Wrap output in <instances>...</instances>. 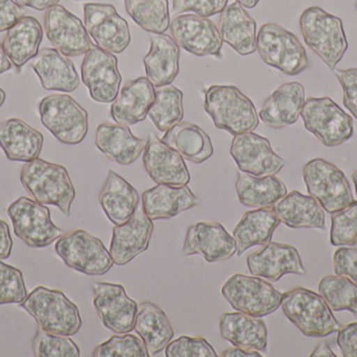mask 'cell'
Listing matches in <instances>:
<instances>
[{
	"mask_svg": "<svg viewBox=\"0 0 357 357\" xmlns=\"http://www.w3.org/2000/svg\"><path fill=\"white\" fill-rule=\"evenodd\" d=\"M41 132L18 117L0 123V148L10 161L29 163L39 159L43 148Z\"/></svg>",
	"mask_w": 357,
	"mask_h": 357,
	"instance_id": "484cf974",
	"label": "cell"
},
{
	"mask_svg": "<svg viewBox=\"0 0 357 357\" xmlns=\"http://www.w3.org/2000/svg\"><path fill=\"white\" fill-rule=\"evenodd\" d=\"M146 143L132 133L129 126L102 123L96 134V146L108 159L121 166L135 163L144 152Z\"/></svg>",
	"mask_w": 357,
	"mask_h": 357,
	"instance_id": "f1b7e54d",
	"label": "cell"
},
{
	"mask_svg": "<svg viewBox=\"0 0 357 357\" xmlns=\"http://www.w3.org/2000/svg\"><path fill=\"white\" fill-rule=\"evenodd\" d=\"M151 48L144 58L146 78L157 88L171 85L180 71V48L167 34H152Z\"/></svg>",
	"mask_w": 357,
	"mask_h": 357,
	"instance_id": "f546056e",
	"label": "cell"
},
{
	"mask_svg": "<svg viewBox=\"0 0 357 357\" xmlns=\"http://www.w3.org/2000/svg\"><path fill=\"white\" fill-rule=\"evenodd\" d=\"M6 92H4V90L2 89V88H0V107H1L2 105L4 104V102H6Z\"/></svg>",
	"mask_w": 357,
	"mask_h": 357,
	"instance_id": "91938a15",
	"label": "cell"
},
{
	"mask_svg": "<svg viewBox=\"0 0 357 357\" xmlns=\"http://www.w3.org/2000/svg\"><path fill=\"white\" fill-rule=\"evenodd\" d=\"M98 201L108 219L115 226L125 224L139 207V193L113 170H109Z\"/></svg>",
	"mask_w": 357,
	"mask_h": 357,
	"instance_id": "4dcf8cb0",
	"label": "cell"
},
{
	"mask_svg": "<svg viewBox=\"0 0 357 357\" xmlns=\"http://www.w3.org/2000/svg\"><path fill=\"white\" fill-rule=\"evenodd\" d=\"M26 297L22 272L0 261V305L20 304Z\"/></svg>",
	"mask_w": 357,
	"mask_h": 357,
	"instance_id": "f6af8a7d",
	"label": "cell"
},
{
	"mask_svg": "<svg viewBox=\"0 0 357 357\" xmlns=\"http://www.w3.org/2000/svg\"><path fill=\"white\" fill-rule=\"evenodd\" d=\"M229 0H173V14L193 12L199 16L209 17L220 14L228 6Z\"/></svg>",
	"mask_w": 357,
	"mask_h": 357,
	"instance_id": "7dc6e473",
	"label": "cell"
},
{
	"mask_svg": "<svg viewBox=\"0 0 357 357\" xmlns=\"http://www.w3.org/2000/svg\"><path fill=\"white\" fill-rule=\"evenodd\" d=\"M43 40V29L38 19L23 16L6 31L2 46L10 63L18 71L33 60Z\"/></svg>",
	"mask_w": 357,
	"mask_h": 357,
	"instance_id": "1f68e13d",
	"label": "cell"
},
{
	"mask_svg": "<svg viewBox=\"0 0 357 357\" xmlns=\"http://www.w3.org/2000/svg\"><path fill=\"white\" fill-rule=\"evenodd\" d=\"M301 117L305 129L324 146H340L354 136V119L327 96L305 100Z\"/></svg>",
	"mask_w": 357,
	"mask_h": 357,
	"instance_id": "30bf717a",
	"label": "cell"
},
{
	"mask_svg": "<svg viewBox=\"0 0 357 357\" xmlns=\"http://www.w3.org/2000/svg\"><path fill=\"white\" fill-rule=\"evenodd\" d=\"M335 73L343 88L344 106L357 119V68L335 69Z\"/></svg>",
	"mask_w": 357,
	"mask_h": 357,
	"instance_id": "c3c4849f",
	"label": "cell"
},
{
	"mask_svg": "<svg viewBox=\"0 0 357 357\" xmlns=\"http://www.w3.org/2000/svg\"><path fill=\"white\" fill-rule=\"evenodd\" d=\"M337 344L342 356L357 357V323H350L337 330Z\"/></svg>",
	"mask_w": 357,
	"mask_h": 357,
	"instance_id": "f907efd6",
	"label": "cell"
},
{
	"mask_svg": "<svg viewBox=\"0 0 357 357\" xmlns=\"http://www.w3.org/2000/svg\"><path fill=\"white\" fill-rule=\"evenodd\" d=\"M156 90L146 77L127 82L111 105L110 113L117 124L132 126L144 121L155 101Z\"/></svg>",
	"mask_w": 357,
	"mask_h": 357,
	"instance_id": "603a6c76",
	"label": "cell"
},
{
	"mask_svg": "<svg viewBox=\"0 0 357 357\" xmlns=\"http://www.w3.org/2000/svg\"><path fill=\"white\" fill-rule=\"evenodd\" d=\"M44 29L50 43L64 56L85 54L93 45L81 19L60 4L46 10Z\"/></svg>",
	"mask_w": 357,
	"mask_h": 357,
	"instance_id": "ac0fdd59",
	"label": "cell"
},
{
	"mask_svg": "<svg viewBox=\"0 0 357 357\" xmlns=\"http://www.w3.org/2000/svg\"><path fill=\"white\" fill-rule=\"evenodd\" d=\"M237 197L248 207H272L287 194L284 182L275 175L258 176L239 172L235 184Z\"/></svg>",
	"mask_w": 357,
	"mask_h": 357,
	"instance_id": "8d00e7d4",
	"label": "cell"
},
{
	"mask_svg": "<svg viewBox=\"0 0 357 357\" xmlns=\"http://www.w3.org/2000/svg\"><path fill=\"white\" fill-rule=\"evenodd\" d=\"M23 16L22 6H18L15 0H0V33L8 31Z\"/></svg>",
	"mask_w": 357,
	"mask_h": 357,
	"instance_id": "816d5d0a",
	"label": "cell"
},
{
	"mask_svg": "<svg viewBox=\"0 0 357 357\" xmlns=\"http://www.w3.org/2000/svg\"><path fill=\"white\" fill-rule=\"evenodd\" d=\"M93 357H149L144 341L136 335L123 333L114 335L98 345L92 354Z\"/></svg>",
	"mask_w": 357,
	"mask_h": 357,
	"instance_id": "ee69618b",
	"label": "cell"
},
{
	"mask_svg": "<svg viewBox=\"0 0 357 357\" xmlns=\"http://www.w3.org/2000/svg\"><path fill=\"white\" fill-rule=\"evenodd\" d=\"M20 182L33 201L44 205H54L66 217L70 216L75 189L64 166L33 159L23 165Z\"/></svg>",
	"mask_w": 357,
	"mask_h": 357,
	"instance_id": "6da1fadb",
	"label": "cell"
},
{
	"mask_svg": "<svg viewBox=\"0 0 357 357\" xmlns=\"http://www.w3.org/2000/svg\"><path fill=\"white\" fill-rule=\"evenodd\" d=\"M280 306L287 320L305 337H326L341 328L322 296L310 289L297 287L282 293Z\"/></svg>",
	"mask_w": 357,
	"mask_h": 357,
	"instance_id": "5b68a950",
	"label": "cell"
},
{
	"mask_svg": "<svg viewBox=\"0 0 357 357\" xmlns=\"http://www.w3.org/2000/svg\"><path fill=\"white\" fill-rule=\"evenodd\" d=\"M222 296L236 312L256 318L274 314L281 305L282 293L257 276L235 274L222 287Z\"/></svg>",
	"mask_w": 357,
	"mask_h": 357,
	"instance_id": "ba28073f",
	"label": "cell"
},
{
	"mask_svg": "<svg viewBox=\"0 0 357 357\" xmlns=\"http://www.w3.org/2000/svg\"><path fill=\"white\" fill-rule=\"evenodd\" d=\"M256 50L266 64L287 75H299L310 64L305 48L297 36L276 23L261 25Z\"/></svg>",
	"mask_w": 357,
	"mask_h": 357,
	"instance_id": "8992f818",
	"label": "cell"
},
{
	"mask_svg": "<svg viewBox=\"0 0 357 357\" xmlns=\"http://www.w3.org/2000/svg\"><path fill=\"white\" fill-rule=\"evenodd\" d=\"M167 357H218L215 350L204 337L182 335L165 348Z\"/></svg>",
	"mask_w": 357,
	"mask_h": 357,
	"instance_id": "bcb514c9",
	"label": "cell"
},
{
	"mask_svg": "<svg viewBox=\"0 0 357 357\" xmlns=\"http://www.w3.org/2000/svg\"><path fill=\"white\" fill-rule=\"evenodd\" d=\"M162 140L193 163H205L214 153L210 136L199 126L187 122H180L165 131Z\"/></svg>",
	"mask_w": 357,
	"mask_h": 357,
	"instance_id": "74e56055",
	"label": "cell"
},
{
	"mask_svg": "<svg viewBox=\"0 0 357 357\" xmlns=\"http://www.w3.org/2000/svg\"><path fill=\"white\" fill-rule=\"evenodd\" d=\"M280 222L289 228L325 230V210L314 197L299 191L287 193L273 207Z\"/></svg>",
	"mask_w": 357,
	"mask_h": 357,
	"instance_id": "836d02e7",
	"label": "cell"
},
{
	"mask_svg": "<svg viewBox=\"0 0 357 357\" xmlns=\"http://www.w3.org/2000/svg\"><path fill=\"white\" fill-rule=\"evenodd\" d=\"M279 224L280 219L273 207H259L245 212L233 230L237 256L241 257L250 247L268 245Z\"/></svg>",
	"mask_w": 357,
	"mask_h": 357,
	"instance_id": "e575fe53",
	"label": "cell"
},
{
	"mask_svg": "<svg viewBox=\"0 0 357 357\" xmlns=\"http://www.w3.org/2000/svg\"><path fill=\"white\" fill-rule=\"evenodd\" d=\"M20 306L47 333L73 337L83 325L79 307L58 289L36 287Z\"/></svg>",
	"mask_w": 357,
	"mask_h": 357,
	"instance_id": "7a4b0ae2",
	"label": "cell"
},
{
	"mask_svg": "<svg viewBox=\"0 0 357 357\" xmlns=\"http://www.w3.org/2000/svg\"><path fill=\"white\" fill-rule=\"evenodd\" d=\"M356 247H357V242H356Z\"/></svg>",
	"mask_w": 357,
	"mask_h": 357,
	"instance_id": "be15d7a7",
	"label": "cell"
},
{
	"mask_svg": "<svg viewBox=\"0 0 357 357\" xmlns=\"http://www.w3.org/2000/svg\"><path fill=\"white\" fill-rule=\"evenodd\" d=\"M220 337L234 347L266 352L268 333L262 318L243 312H225L220 319Z\"/></svg>",
	"mask_w": 357,
	"mask_h": 357,
	"instance_id": "4316f807",
	"label": "cell"
},
{
	"mask_svg": "<svg viewBox=\"0 0 357 357\" xmlns=\"http://www.w3.org/2000/svg\"><path fill=\"white\" fill-rule=\"evenodd\" d=\"M13 249V239L10 237L8 224L0 219V260L10 257Z\"/></svg>",
	"mask_w": 357,
	"mask_h": 357,
	"instance_id": "f5cc1de1",
	"label": "cell"
},
{
	"mask_svg": "<svg viewBox=\"0 0 357 357\" xmlns=\"http://www.w3.org/2000/svg\"><path fill=\"white\" fill-rule=\"evenodd\" d=\"M44 127L64 145H79L89 129L88 112L69 94H50L39 103Z\"/></svg>",
	"mask_w": 357,
	"mask_h": 357,
	"instance_id": "52a82bcc",
	"label": "cell"
},
{
	"mask_svg": "<svg viewBox=\"0 0 357 357\" xmlns=\"http://www.w3.org/2000/svg\"><path fill=\"white\" fill-rule=\"evenodd\" d=\"M204 107L215 127L232 136L253 131L259 125L254 103L234 85L210 86Z\"/></svg>",
	"mask_w": 357,
	"mask_h": 357,
	"instance_id": "277c9868",
	"label": "cell"
},
{
	"mask_svg": "<svg viewBox=\"0 0 357 357\" xmlns=\"http://www.w3.org/2000/svg\"><path fill=\"white\" fill-rule=\"evenodd\" d=\"M303 180L308 194L319 201L329 214L345 209L354 201L345 173L323 159H314L303 168Z\"/></svg>",
	"mask_w": 357,
	"mask_h": 357,
	"instance_id": "8fae6325",
	"label": "cell"
},
{
	"mask_svg": "<svg viewBox=\"0 0 357 357\" xmlns=\"http://www.w3.org/2000/svg\"><path fill=\"white\" fill-rule=\"evenodd\" d=\"M33 354L37 357H79L81 350L75 341L65 335H54L38 329L33 341Z\"/></svg>",
	"mask_w": 357,
	"mask_h": 357,
	"instance_id": "b9f144b4",
	"label": "cell"
},
{
	"mask_svg": "<svg viewBox=\"0 0 357 357\" xmlns=\"http://www.w3.org/2000/svg\"><path fill=\"white\" fill-rule=\"evenodd\" d=\"M319 293L333 312H351L357 318V284L341 276H326L320 281Z\"/></svg>",
	"mask_w": 357,
	"mask_h": 357,
	"instance_id": "60d3db41",
	"label": "cell"
},
{
	"mask_svg": "<svg viewBox=\"0 0 357 357\" xmlns=\"http://www.w3.org/2000/svg\"><path fill=\"white\" fill-rule=\"evenodd\" d=\"M154 232V222L144 209H137L134 215L123 224L113 228L110 253L113 263L125 266L140 254L148 251Z\"/></svg>",
	"mask_w": 357,
	"mask_h": 357,
	"instance_id": "44dd1931",
	"label": "cell"
},
{
	"mask_svg": "<svg viewBox=\"0 0 357 357\" xmlns=\"http://www.w3.org/2000/svg\"><path fill=\"white\" fill-rule=\"evenodd\" d=\"M129 16L142 29L152 34H165L169 29V0H125Z\"/></svg>",
	"mask_w": 357,
	"mask_h": 357,
	"instance_id": "f35d334b",
	"label": "cell"
},
{
	"mask_svg": "<svg viewBox=\"0 0 357 357\" xmlns=\"http://www.w3.org/2000/svg\"><path fill=\"white\" fill-rule=\"evenodd\" d=\"M299 23L308 48L335 71L349 48L342 19L319 6H310L302 13Z\"/></svg>",
	"mask_w": 357,
	"mask_h": 357,
	"instance_id": "3957f363",
	"label": "cell"
},
{
	"mask_svg": "<svg viewBox=\"0 0 357 357\" xmlns=\"http://www.w3.org/2000/svg\"><path fill=\"white\" fill-rule=\"evenodd\" d=\"M237 247L232 235L218 222H197L189 226L183 245V255H201L208 263L231 259Z\"/></svg>",
	"mask_w": 357,
	"mask_h": 357,
	"instance_id": "d6986e66",
	"label": "cell"
},
{
	"mask_svg": "<svg viewBox=\"0 0 357 357\" xmlns=\"http://www.w3.org/2000/svg\"><path fill=\"white\" fill-rule=\"evenodd\" d=\"M356 8H357V2H356Z\"/></svg>",
	"mask_w": 357,
	"mask_h": 357,
	"instance_id": "6125c7cd",
	"label": "cell"
},
{
	"mask_svg": "<svg viewBox=\"0 0 357 357\" xmlns=\"http://www.w3.org/2000/svg\"><path fill=\"white\" fill-rule=\"evenodd\" d=\"M18 6L22 8H31L37 10H45L52 6H56L60 0H15Z\"/></svg>",
	"mask_w": 357,
	"mask_h": 357,
	"instance_id": "db71d44e",
	"label": "cell"
},
{
	"mask_svg": "<svg viewBox=\"0 0 357 357\" xmlns=\"http://www.w3.org/2000/svg\"><path fill=\"white\" fill-rule=\"evenodd\" d=\"M172 37L187 52L195 56L222 58V41L213 21L197 14L178 15L171 24Z\"/></svg>",
	"mask_w": 357,
	"mask_h": 357,
	"instance_id": "2e32d148",
	"label": "cell"
},
{
	"mask_svg": "<svg viewBox=\"0 0 357 357\" xmlns=\"http://www.w3.org/2000/svg\"><path fill=\"white\" fill-rule=\"evenodd\" d=\"M31 66L45 90L73 92L79 86V73L73 61L56 48L40 50Z\"/></svg>",
	"mask_w": 357,
	"mask_h": 357,
	"instance_id": "d4e9b609",
	"label": "cell"
},
{
	"mask_svg": "<svg viewBox=\"0 0 357 357\" xmlns=\"http://www.w3.org/2000/svg\"><path fill=\"white\" fill-rule=\"evenodd\" d=\"M247 265L252 276L272 282H277L285 275H306L301 256L295 247L272 241L248 256Z\"/></svg>",
	"mask_w": 357,
	"mask_h": 357,
	"instance_id": "ffe728a7",
	"label": "cell"
},
{
	"mask_svg": "<svg viewBox=\"0 0 357 357\" xmlns=\"http://www.w3.org/2000/svg\"><path fill=\"white\" fill-rule=\"evenodd\" d=\"M142 209L151 220L171 219L199 205L188 186L158 184L142 193Z\"/></svg>",
	"mask_w": 357,
	"mask_h": 357,
	"instance_id": "83f0119b",
	"label": "cell"
},
{
	"mask_svg": "<svg viewBox=\"0 0 357 357\" xmlns=\"http://www.w3.org/2000/svg\"><path fill=\"white\" fill-rule=\"evenodd\" d=\"M81 71L82 80L92 100L108 104L116 99L123 77L119 60L112 52L92 45L84 57Z\"/></svg>",
	"mask_w": 357,
	"mask_h": 357,
	"instance_id": "9a60e30c",
	"label": "cell"
},
{
	"mask_svg": "<svg viewBox=\"0 0 357 357\" xmlns=\"http://www.w3.org/2000/svg\"><path fill=\"white\" fill-rule=\"evenodd\" d=\"M310 356L312 357H335L337 354H333V350H331V346L328 345V343H322L321 345H319L314 351L310 354Z\"/></svg>",
	"mask_w": 357,
	"mask_h": 357,
	"instance_id": "9f6ffc18",
	"label": "cell"
},
{
	"mask_svg": "<svg viewBox=\"0 0 357 357\" xmlns=\"http://www.w3.org/2000/svg\"><path fill=\"white\" fill-rule=\"evenodd\" d=\"M144 166L157 184L180 187L190 182V173L182 155L155 134H151L144 147Z\"/></svg>",
	"mask_w": 357,
	"mask_h": 357,
	"instance_id": "7402d4cb",
	"label": "cell"
},
{
	"mask_svg": "<svg viewBox=\"0 0 357 357\" xmlns=\"http://www.w3.org/2000/svg\"><path fill=\"white\" fill-rule=\"evenodd\" d=\"M305 102V89L299 82L283 84L275 90L262 105L259 117L273 129L294 125L301 115Z\"/></svg>",
	"mask_w": 357,
	"mask_h": 357,
	"instance_id": "cb8c5ba5",
	"label": "cell"
},
{
	"mask_svg": "<svg viewBox=\"0 0 357 357\" xmlns=\"http://www.w3.org/2000/svg\"><path fill=\"white\" fill-rule=\"evenodd\" d=\"M222 357H262V354L257 350H248L243 348L234 347L224 350L220 354Z\"/></svg>",
	"mask_w": 357,
	"mask_h": 357,
	"instance_id": "11a10c76",
	"label": "cell"
},
{
	"mask_svg": "<svg viewBox=\"0 0 357 357\" xmlns=\"http://www.w3.org/2000/svg\"><path fill=\"white\" fill-rule=\"evenodd\" d=\"M10 68H12V63L6 56L2 43H0V75L6 73V71H10Z\"/></svg>",
	"mask_w": 357,
	"mask_h": 357,
	"instance_id": "6f0895ef",
	"label": "cell"
},
{
	"mask_svg": "<svg viewBox=\"0 0 357 357\" xmlns=\"http://www.w3.org/2000/svg\"><path fill=\"white\" fill-rule=\"evenodd\" d=\"M92 289L93 307L102 325L117 335L133 331L139 306L127 295L123 285L96 282Z\"/></svg>",
	"mask_w": 357,
	"mask_h": 357,
	"instance_id": "5bb4252c",
	"label": "cell"
},
{
	"mask_svg": "<svg viewBox=\"0 0 357 357\" xmlns=\"http://www.w3.org/2000/svg\"><path fill=\"white\" fill-rule=\"evenodd\" d=\"M235 1L238 2L243 8H254L259 3L260 0H235Z\"/></svg>",
	"mask_w": 357,
	"mask_h": 357,
	"instance_id": "680465c9",
	"label": "cell"
},
{
	"mask_svg": "<svg viewBox=\"0 0 357 357\" xmlns=\"http://www.w3.org/2000/svg\"><path fill=\"white\" fill-rule=\"evenodd\" d=\"M134 330L144 341L150 356L162 352L175 335L169 316L150 301L142 302L138 307Z\"/></svg>",
	"mask_w": 357,
	"mask_h": 357,
	"instance_id": "d590c367",
	"label": "cell"
},
{
	"mask_svg": "<svg viewBox=\"0 0 357 357\" xmlns=\"http://www.w3.org/2000/svg\"><path fill=\"white\" fill-rule=\"evenodd\" d=\"M352 180H354V187H356V192L357 195V170L354 172V175H352Z\"/></svg>",
	"mask_w": 357,
	"mask_h": 357,
	"instance_id": "94428289",
	"label": "cell"
},
{
	"mask_svg": "<svg viewBox=\"0 0 357 357\" xmlns=\"http://www.w3.org/2000/svg\"><path fill=\"white\" fill-rule=\"evenodd\" d=\"M333 270L337 276L346 277L357 284V249H337L333 255Z\"/></svg>",
	"mask_w": 357,
	"mask_h": 357,
	"instance_id": "681fc988",
	"label": "cell"
},
{
	"mask_svg": "<svg viewBox=\"0 0 357 357\" xmlns=\"http://www.w3.org/2000/svg\"><path fill=\"white\" fill-rule=\"evenodd\" d=\"M230 154L241 172L258 177L276 175L287 163L273 150L268 138L253 131L234 136Z\"/></svg>",
	"mask_w": 357,
	"mask_h": 357,
	"instance_id": "e0dca14e",
	"label": "cell"
},
{
	"mask_svg": "<svg viewBox=\"0 0 357 357\" xmlns=\"http://www.w3.org/2000/svg\"><path fill=\"white\" fill-rule=\"evenodd\" d=\"M8 215L15 235L29 247H50L64 234V231L52 222L50 209L29 197L15 201L8 207Z\"/></svg>",
	"mask_w": 357,
	"mask_h": 357,
	"instance_id": "7c38bea8",
	"label": "cell"
},
{
	"mask_svg": "<svg viewBox=\"0 0 357 357\" xmlns=\"http://www.w3.org/2000/svg\"><path fill=\"white\" fill-rule=\"evenodd\" d=\"M149 117L157 129L163 132L182 122L184 117L182 90L172 84L157 88Z\"/></svg>",
	"mask_w": 357,
	"mask_h": 357,
	"instance_id": "ab89813d",
	"label": "cell"
},
{
	"mask_svg": "<svg viewBox=\"0 0 357 357\" xmlns=\"http://www.w3.org/2000/svg\"><path fill=\"white\" fill-rule=\"evenodd\" d=\"M331 243L333 247L356 245L357 242V201L331 214Z\"/></svg>",
	"mask_w": 357,
	"mask_h": 357,
	"instance_id": "7bdbcfd3",
	"label": "cell"
},
{
	"mask_svg": "<svg viewBox=\"0 0 357 357\" xmlns=\"http://www.w3.org/2000/svg\"><path fill=\"white\" fill-rule=\"evenodd\" d=\"M84 22L96 45L112 54H121L131 43L129 23L112 4L86 3Z\"/></svg>",
	"mask_w": 357,
	"mask_h": 357,
	"instance_id": "4fadbf2b",
	"label": "cell"
},
{
	"mask_svg": "<svg viewBox=\"0 0 357 357\" xmlns=\"http://www.w3.org/2000/svg\"><path fill=\"white\" fill-rule=\"evenodd\" d=\"M54 249L69 268L87 276H104L114 264L102 241L85 230L64 233Z\"/></svg>",
	"mask_w": 357,
	"mask_h": 357,
	"instance_id": "9c48e42d",
	"label": "cell"
},
{
	"mask_svg": "<svg viewBox=\"0 0 357 357\" xmlns=\"http://www.w3.org/2000/svg\"><path fill=\"white\" fill-rule=\"evenodd\" d=\"M220 33L222 41L241 56H249L257 48V24L238 2H233L220 13Z\"/></svg>",
	"mask_w": 357,
	"mask_h": 357,
	"instance_id": "d6a6232c",
	"label": "cell"
}]
</instances>
